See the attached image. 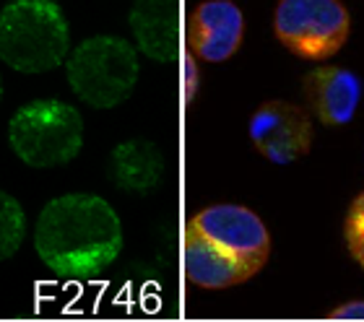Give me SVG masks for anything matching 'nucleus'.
<instances>
[{
    "label": "nucleus",
    "mask_w": 364,
    "mask_h": 322,
    "mask_svg": "<svg viewBox=\"0 0 364 322\" xmlns=\"http://www.w3.org/2000/svg\"><path fill=\"white\" fill-rule=\"evenodd\" d=\"M107 174L122 193H151L164 177V154L146 138H130L117 143L107 161Z\"/></svg>",
    "instance_id": "nucleus-12"
},
{
    "label": "nucleus",
    "mask_w": 364,
    "mask_h": 322,
    "mask_svg": "<svg viewBox=\"0 0 364 322\" xmlns=\"http://www.w3.org/2000/svg\"><path fill=\"white\" fill-rule=\"evenodd\" d=\"M304 97L326 125H346L362 102V81L346 68L323 65L304 78Z\"/></svg>",
    "instance_id": "nucleus-10"
},
{
    "label": "nucleus",
    "mask_w": 364,
    "mask_h": 322,
    "mask_svg": "<svg viewBox=\"0 0 364 322\" xmlns=\"http://www.w3.org/2000/svg\"><path fill=\"white\" fill-rule=\"evenodd\" d=\"M138 53L128 39L97 34L73 47L65 75L73 94L94 109H112L128 102L138 83Z\"/></svg>",
    "instance_id": "nucleus-4"
},
{
    "label": "nucleus",
    "mask_w": 364,
    "mask_h": 322,
    "mask_svg": "<svg viewBox=\"0 0 364 322\" xmlns=\"http://www.w3.org/2000/svg\"><path fill=\"white\" fill-rule=\"evenodd\" d=\"M273 31L304 60H326L346 45L349 14L341 0H279Z\"/></svg>",
    "instance_id": "nucleus-5"
},
{
    "label": "nucleus",
    "mask_w": 364,
    "mask_h": 322,
    "mask_svg": "<svg viewBox=\"0 0 364 322\" xmlns=\"http://www.w3.org/2000/svg\"><path fill=\"white\" fill-rule=\"evenodd\" d=\"M34 249L55 276H97L120 255V216L99 195L68 193L53 198L34 224Z\"/></svg>",
    "instance_id": "nucleus-1"
},
{
    "label": "nucleus",
    "mask_w": 364,
    "mask_h": 322,
    "mask_svg": "<svg viewBox=\"0 0 364 322\" xmlns=\"http://www.w3.org/2000/svg\"><path fill=\"white\" fill-rule=\"evenodd\" d=\"M343 237H346V247L351 257L364 268V193L354 198L349 213H346V224H343Z\"/></svg>",
    "instance_id": "nucleus-14"
},
{
    "label": "nucleus",
    "mask_w": 364,
    "mask_h": 322,
    "mask_svg": "<svg viewBox=\"0 0 364 322\" xmlns=\"http://www.w3.org/2000/svg\"><path fill=\"white\" fill-rule=\"evenodd\" d=\"M188 226L203 240L240 260L252 276L258 273L271 252V237L258 213L235 203H216L190 218Z\"/></svg>",
    "instance_id": "nucleus-6"
},
{
    "label": "nucleus",
    "mask_w": 364,
    "mask_h": 322,
    "mask_svg": "<svg viewBox=\"0 0 364 322\" xmlns=\"http://www.w3.org/2000/svg\"><path fill=\"white\" fill-rule=\"evenodd\" d=\"M252 146L271 161L287 166L307 156L312 146V122L302 107L273 99L255 109L250 117Z\"/></svg>",
    "instance_id": "nucleus-7"
},
{
    "label": "nucleus",
    "mask_w": 364,
    "mask_h": 322,
    "mask_svg": "<svg viewBox=\"0 0 364 322\" xmlns=\"http://www.w3.org/2000/svg\"><path fill=\"white\" fill-rule=\"evenodd\" d=\"M70 55V26L55 0H11L0 11V60L18 73H47Z\"/></svg>",
    "instance_id": "nucleus-2"
},
{
    "label": "nucleus",
    "mask_w": 364,
    "mask_h": 322,
    "mask_svg": "<svg viewBox=\"0 0 364 322\" xmlns=\"http://www.w3.org/2000/svg\"><path fill=\"white\" fill-rule=\"evenodd\" d=\"M0 102H3V75H0Z\"/></svg>",
    "instance_id": "nucleus-16"
},
{
    "label": "nucleus",
    "mask_w": 364,
    "mask_h": 322,
    "mask_svg": "<svg viewBox=\"0 0 364 322\" xmlns=\"http://www.w3.org/2000/svg\"><path fill=\"white\" fill-rule=\"evenodd\" d=\"M242 11L229 0H205L188 21V47L205 63H224L242 45Z\"/></svg>",
    "instance_id": "nucleus-8"
},
{
    "label": "nucleus",
    "mask_w": 364,
    "mask_h": 322,
    "mask_svg": "<svg viewBox=\"0 0 364 322\" xmlns=\"http://www.w3.org/2000/svg\"><path fill=\"white\" fill-rule=\"evenodd\" d=\"M138 50L156 63H169L180 50V0H136L128 16Z\"/></svg>",
    "instance_id": "nucleus-9"
},
{
    "label": "nucleus",
    "mask_w": 364,
    "mask_h": 322,
    "mask_svg": "<svg viewBox=\"0 0 364 322\" xmlns=\"http://www.w3.org/2000/svg\"><path fill=\"white\" fill-rule=\"evenodd\" d=\"M26 237V213L11 193L0 190V262L14 257Z\"/></svg>",
    "instance_id": "nucleus-13"
},
{
    "label": "nucleus",
    "mask_w": 364,
    "mask_h": 322,
    "mask_svg": "<svg viewBox=\"0 0 364 322\" xmlns=\"http://www.w3.org/2000/svg\"><path fill=\"white\" fill-rule=\"evenodd\" d=\"M182 273L193 286L208 289V291L232 289L252 278V273L242 262L203 240L190 226H185V234H182Z\"/></svg>",
    "instance_id": "nucleus-11"
},
{
    "label": "nucleus",
    "mask_w": 364,
    "mask_h": 322,
    "mask_svg": "<svg viewBox=\"0 0 364 322\" xmlns=\"http://www.w3.org/2000/svg\"><path fill=\"white\" fill-rule=\"evenodd\" d=\"M331 320H351V322H364V301H346L331 312Z\"/></svg>",
    "instance_id": "nucleus-15"
},
{
    "label": "nucleus",
    "mask_w": 364,
    "mask_h": 322,
    "mask_svg": "<svg viewBox=\"0 0 364 322\" xmlns=\"http://www.w3.org/2000/svg\"><path fill=\"white\" fill-rule=\"evenodd\" d=\"M8 143L16 156L34 169L70 164L84 149V117L63 99H34L14 112Z\"/></svg>",
    "instance_id": "nucleus-3"
}]
</instances>
